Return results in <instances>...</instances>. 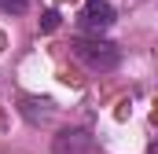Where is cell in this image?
<instances>
[{
  "instance_id": "obj_1",
  "label": "cell",
  "mask_w": 158,
  "mask_h": 154,
  "mask_svg": "<svg viewBox=\"0 0 158 154\" xmlns=\"http://www.w3.org/2000/svg\"><path fill=\"white\" fill-rule=\"evenodd\" d=\"M74 55H77L92 74H110V70H118V63H121V51L110 40H99V37L74 40Z\"/></svg>"
},
{
  "instance_id": "obj_2",
  "label": "cell",
  "mask_w": 158,
  "mask_h": 154,
  "mask_svg": "<svg viewBox=\"0 0 158 154\" xmlns=\"http://www.w3.org/2000/svg\"><path fill=\"white\" fill-rule=\"evenodd\" d=\"M96 140L88 128H63L52 136V154H92Z\"/></svg>"
},
{
  "instance_id": "obj_3",
  "label": "cell",
  "mask_w": 158,
  "mask_h": 154,
  "mask_svg": "<svg viewBox=\"0 0 158 154\" xmlns=\"http://www.w3.org/2000/svg\"><path fill=\"white\" fill-rule=\"evenodd\" d=\"M114 26V7L107 0H85V11H81V30L85 33H103Z\"/></svg>"
},
{
  "instance_id": "obj_5",
  "label": "cell",
  "mask_w": 158,
  "mask_h": 154,
  "mask_svg": "<svg viewBox=\"0 0 158 154\" xmlns=\"http://www.w3.org/2000/svg\"><path fill=\"white\" fill-rule=\"evenodd\" d=\"M55 22H59V18H55V11H48V15H44V30H55Z\"/></svg>"
},
{
  "instance_id": "obj_4",
  "label": "cell",
  "mask_w": 158,
  "mask_h": 154,
  "mask_svg": "<svg viewBox=\"0 0 158 154\" xmlns=\"http://www.w3.org/2000/svg\"><path fill=\"white\" fill-rule=\"evenodd\" d=\"M0 7H4V11H15V15H22V11H26V0H0Z\"/></svg>"
}]
</instances>
